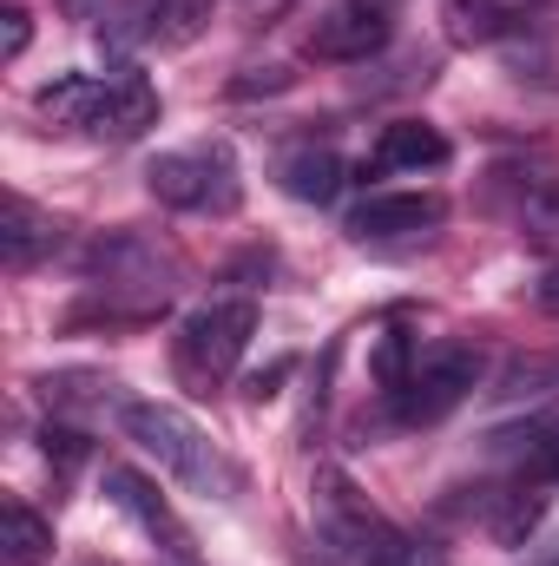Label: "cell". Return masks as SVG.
<instances>
[{
    "mask_svg": "<svg viewBox=\"0 0 559 566\" xmlns=\"http://www.w3.org/2000/svg\"><path fill=\"white\" fill-rule=\"evenodd\" d=\"M80 566H119V560H80Z\"/></svg>",
    "mask_w": 559,
    "mask_h": 566,
    "instance_id": "26",
    "label": "cell"
},
{
    "mask_svg": "<svg viewBox=\"0 0 559 566\" xmlns=\"http://www.w3.org/2000/svg\"><path fill=\"white\" fill-rule=\"evenodd\" d=\"M53 560V521H40L20 494L0 501V566H46Z\"/></svg>",
    "mask_w": 559,
    "mask_h": 566,
    "instance_id": "14",
    "label": "cell"
},
{
    "mask_svg": "<svg viewBox=\"0 0 559 566\" xmlns=\"http://www.w3.org/2000/svg\"><path fill=\"white\" fill-rule=\"evenodd\" d=\"M289 80H296V73H283V66H251L244 80H231V93H238V99H257V93H283Z\"/></svg>",
    "mask_w": 559,
    "mask_h": 566,
    "instance_id": "21",
    "label": "cell"
},
{
    "mask_svg": "<svg viewBox=\"0 0 559 566\" xmlns=\"http://www.w3.org/2000/svg\"><path fill=\"white\" fill-rule=\"evenodd\" d=\"M40 113L80 126L93 139H139L145 126H158V93L145 73H113V80L66 73V80L40 86Z\"/></svg>",
    "mask_w": 559,
    "mask_h": 566,
    "instance_id": "1",
    "label": "cell"
},
{
    "mask_svg": "<svg viewBox=\"0 0 559 566\" xmlns=\"http://www.w3.org/2000/svg\"><path fill=\"white\" fill-rule=\"evenodd\" d=\"M53 244H60V224L40 211V205H27L20 191L0 205V264L7 271H33L40 258H53Z\"/></svg>",
    "mask_w": 559,
    "mask_h": 566,
    "instance_id": "13",
    "label": "cell"
},
{
    "mask_svg": "<svg viewBox=\"0 0 559 566\" xmlns=\"http://www.w3.org/2000/svg\"><path fill=\"white\" fill-rule=\"evenodd\" d=\"M527 296H534V310H547V316H559V264L547 271V277H534V290H527Z\"/></svg>",
    "mask_w": 559,
    "mask_h": 566,
    "instance_id": "24",
    "label": "cell"
},
{
    "mask_svg": "<svg viewBox=\"0 0 559 566\" xmlns=\"http://www.w3.org/2000/svg\"><path fill=\"white\" fill-rule=\"evenodd\" d=\"M441 218H447V198L434 191H382V198H362L342 231L356 244H402V238H428Z\"/></svg>",
    "mask_w": 559,
    "mask_h": 566,
    "instance_id": "9",
    "label": "cell"
},
{
    "mask_svg": "<svg viewBox=\"0 0 559 566\" xmlns=\"http://www.w3.org/2000/svg\"><path fill=\"white\" fill-rule=\"evenodd\" d=\"M106 494H113V507H119V514H133V521H139L145 541H158L171 560H191V534H184V521L165 507V494L145 481L139 468H106Z\"/></svg>",
    "mask_w": 559,
    "mask_h": 566,
    "instance_id": "10",
    "label": "cell"
},
{
    "mask_svg": "<svg viewBox=\"0 0 559 566\" xmlns=\"http://www.w3.org/2000/svg\"><path fill=\"white\" fill-rule=\"evenodd\" d=\"M46 461H60V474H73L86 461V441L73 428H46Z\"/></svg>",
    "mask_w": 559,
    "mask_h": 566,
    "instance_id": "23",
    "label": "cell"
},
{
    "mask_svg": "<svg viewBox=\"0 0 559 566\" xmlns=\"http://www.w3.org/2000/svg\"><path fill=\"white\" fill-rule=\"evenodd\" d=\"M402 566H441V560H421V547H415V554H409V560H402Z\"/></svg>",
    "mask_w": 559,
    "mask_h": 566,
    "instance_id": "25",
    "label": "cell"
},
{
    "mask_svg": "<svg viewBox=\"0 0 559 566\" xmlns=\"http://www.w3.org/2000/svg\"><path fill=\"white\" fill-rule=\"evenodd\" d=\"M520 231H527V238H559V185L534 191V198L520 205Z\"/></svg>",
    "mask_w": 559,
    "mask_h": 566,
    "instance_id": "19",
    "label": "cell"
},
{
    "mask_svg": "<svg viewBox=\"0 0 559 566\" xmlns=\"http://www.w3.org/2000/svg\"><path fill=\"white\" fill-rule=\"evenodd\" d=\"M507 7H514V13H520V7H534V0H507Z\"/></svg>",
    "mask_w": 559,
    "mask_h": 566,
    "instance_id": "27",
    "label": "cell"
},
{
    "mask_svg": "<svg viewBox=\"0 0 559 566\" xmlns=\"http://www.w3.org/2000/svg\"><path fill=\"white\" fill-rule=\"evenodd\" d=\"M534 389H559V363L527 356V363H514V369H507V396H534Z\"/></svg>",
    "mask_w": 559,
    "mask_h": 566,
    "instance_id": "20",
    "label": "cell"
},
{
    "mask_svg": "<svg viewBox=\"0 0 559 566\" xmlns=\"http://www.w3.org/2000/svg\"><path fill=\"white\" fill-rule=\"evenodd\" d=\"M369 369H376V382L395 396V389L415 376V363H409V329H382V343H376V363H369Z\"/></svg>",
    "mask_w": 559,
    "mask_h": 566,
    "instance_id": "18",
    "label": "cell"
},
{
    "mask_svg": "<svg viewBox=\"0 0 559 566\" xmlns=\"http://www.w3.org/2000/svg\"><path fill=\"white\" fill-rule=\"evenodd\" d=\"M342 178H349V165H342V151H329V145H303V151L283 158V191L303 198V205H329V198L342 191Z\"/></svg>",
    "mask_w": 559,
    "mask_h": 566,
    "instance_id": "15",
    "label": "cell"
},
{
    "mask_svg": "<svg viewBox=\"0 0 559 566\" xmlns=\"http://www.w3.org/2000/svg\"><path fill=\"white\" fill-rule=\"evenodd\" d=\"M316 521H323V541L342 547V560H356V566H402L415 554V547L402 541V527H389V521L356 494V481L336 474V468L316 474Z\"/></svg>",
    "mask_w": 559,
    "mask_h": 566,
    "instance_id": "5",
    "label": "cell"
},
{
    "mask_svg": "<svg viewBox=\"0 0 559 566\" xmlns=\"http://www.w3.org/2000/svg\"><path fill=\"white\" fill-rule=\"evenodd\" d=\"M251 336H257V303L251 296H211V303H198L184 316V329H178V369H184V382H198V389L231 382L238 363H244V349H251Z\"/></svg>",
    "mask_w": 559,
    "mask_h": 566,
    "instance_id": "3",
    "label": "cell"
},
{
    "mask_svg": "<svg viewBox=\"0 0 559 566\" xmlns=\"http://www.w3.org/2000/svg\"><path fill=\"white\" fill-rule=\"evenodd\" d=\"M447 133L441 126H428V119H395V126H382V139L369 151V171H441L447 165Z\"/></svg>",
    "mask_w": 559,
    "mask_h": 566,
    "instance_id": "12",
    "label": "cell"
},
{
    "mask_svg": "<svg viewBox=\"0 0 559 566\" xmlns=\"http://www.w3.org/2000/svg\"><path fill=\"white\" fill-rule=\"evenodd\" d=\"M145 185H151V198L171 205V211H238V198H244L238 151L224 139L158 151V158L145 165Z\"/></svg>",
    "mask_w": 559,
    "mask_h": 566,
    "instance_id": "4",
    "label": "cell"
},
{
    "mask_svg": "<svg viewBox=\"0 0 559 566\" xmlns=\"http://www.w3.org/2000/svg\"><path fill=\"white\" fill-rule=\"evenodd\" d=\"M494 448L514 461L520 488H559V416H534L520 428H500Z\"/></svg>",
    "mask_w": 559,
    "mask_h": 566,
    "instance_id": "11",
    "label": "cell"
},
{
    "mask_svg": "<svg viewBox=\"0 0 559 566\" xmlns=\"http://www.w3.org/2000/svg\"><path fill=\"white\" fill-rule=\"evenodd\" d=\"M474 389H481V356L467 343H441L434 356H421L415 376L395 389V416L409 428H428V422H441V416H454Z\"/></svg>",
    "mask_w": 559,
    "mask_h": 566,
    "instance_id": "6",
    "label": "cell"
},
{
    "mask_svg": "<svg viewBox=\"0 0 559 566\" xmlns=\"http://www.w3.org/2000/svg\"><path fill=\"white\" fill-rule=\"evenodd\" d=\"M507 27H514V7H507V0H447V33H454V40L487 46V40H500Z\"/></svg>",
    "mask_w": 559,
    "mask_h": 566,
    "instance_id": "16",
    "label": "cell"
},
{
    "mask_svg": "<svg viewBox=\"0 0 559 566\" xmlns=\"http://www.w3.org/2000/svg\"><path fill=\"white\" fill-rule=\"evenodd\" d=\"M145 33L158 40V46H184V40H198L204 33V20H211V0H151L145 7Z\"/></svg>",
    "mask_w": 559,
    "mask_h": 566,
    "instance_id": "17",
    "label": "cell"
},
{
    "mask_svg": "<svg viewBox=\"0 0 559 566\" xmlns=\"http://www.w3.org/2000/svg\"><path fill=\"white\" fill-rule=\"evenodd\" d=\"M27 40H33L27 7H7V13H0V53H7V60H20V53H27Z\"/></svg>",
    "mask_w": 559,
    "mask_h": 566,
    "instance_id": "22",
    "label": "cell"
},
{
    "mask_svg": "<svg viewBox=\"0 0 559 566\" xmlns=\"http://www.w3.org/2000/svg\"><path fill=\"white\" fill-rule=\"evenodd\" d=\"M93 283L106 296H133V310L151 316L171 296V258L158 244H145V238H106L93 251Z\"/></svg>",
    "mask_w": 559,
    "mask_h": 566,
    "instance_id": "8",
    "label": "cell"
},
{
    "mask_svg": "<svg viewBox=\"0 0 559 566\" xmlns=\"http://www.w3.org/2000/svg\"><path fill=\"white\" fill-rule=\"evenodd\" d=\"M119 428L139 441L171 481H184V488H198V494H224V488H231V474H224L211 434L191 422L184 409H171V402H126V409H119Z\"/></svg>",
    "mask_w": 559,
    "mask_h": 566,
    "instance_id": "2",
    "label": "cell"
},
{
    "mask_svg": "<svg viewBox=\"0 0 559 566\" xmlns=\"http://www.w3.org/2000/svg\"><path fill=\"white\" fill-rule=\"evenodd\" d=\"M389 33H395V0H336L309 27V60L356 66V60H376Z\"/></svg>",
    "mask_w": 559,
    "mask_h": 566,
    "instance_id": "7",
    "label": "cell"
}]
</instances>
